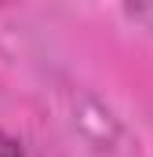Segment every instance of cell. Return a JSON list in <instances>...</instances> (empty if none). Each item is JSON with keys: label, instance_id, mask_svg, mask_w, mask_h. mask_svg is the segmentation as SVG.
Here are the masks:
<instances>
[{"label": "cell", "instance_id": "cell-1", "mask_svg": "<svg viewBox=\"0 0 153 157\" xmlns=\"http://www.w3.org/2000/svg\"><path fill=\"white\" fill-rule=\"evenodd\" d=\"M0 157H26L22 146H18V139H11L7 132H0Z\"/></svg>", "mask_w": 153, "mask_h": 157}]
</instances>
